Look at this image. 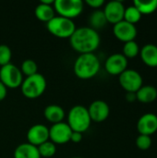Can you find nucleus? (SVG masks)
Returning a JSON list of instances; mask_svg holds the SVG:
<instances>
[{"mask_svg": "<svg viewBox=\"0 0 157 158\" xmlns=\"http://www.w3.org/2000/svg\"><path fill=\"white\" fill-rule=\"evenodd\" d=\"M101 38L97 31L90 27L76 28L69 38V44L73 50L80 55L93 53L100 45Z\"/></svg>", "mask_w": 157, "mask_h": 158, "instance_id": "nucleus-1", "label": "nucleus"}, {"mask_svg": "<svg viewBox=\"0 0 157 158\" xmlns=\"http://www.w3.org/2000/svg\"><path fill=\"white\" fill-rule=\"evenodd\" d=\"M100 68V60L94 53L80 55L73 66L75 75L81 80L93 79L98 74Z\"/></svg>", "mask_w": 157, "mask_h": 158, "instance_id": "nucleus-2", "label": "nucleus"}, {"mask_svg": "<svg viewBox=\"0 0 157 158\" xmlns=\"http://www.w3.org/2000/svg\"><path fill=\"white\" fill-rule=\"evenodd\" d=\"M92 120L90 118L88 109L81 105L74 106L68 114V125L72 131L83 133L91 126Z\"/></svg>", "mask_w": 157, "mask_h": 158, "instance_id": "nucleus-3", "label": "nucleus"}, {"mask_svg": "<svg viewBox=\"0 0 157 158\" xmlns=\"http://www.w3.org/2000/svg\"><path fill=\"white\" fill-rule=\"evenodd\" d=\"M20 90L23 96L28 99L39 98L46 90V80L40 73L26 77L20 85Z\"/></svg>", "mask_w": 157, "mask_h": 158, "instance_id": "nucleus-4", "label": "nucleus"}, {"mask_svg": "<svg viewBox=\"0 0 157 158\" xmlns=\"http://www.w3.org/2000/svg\"><path fill=\"white\" fill-rule=\"evenodd\" d=\"M46 28L52 35L57 38L69 39L76 30V25L72 19L56 16L46 23Z\"/></svg>", "mask_w": 157, "mask_h": 158, "instance_id": "nucleus-5", "label": "nucleus"}, {"mask_svg": "<svg viewBox=\"0 0 157 158\" xmlns=\"http://www.w3.org/2000/svg\"><path fill=\"white\" fill-rule=\"evenodd\" d=\"M84 8V4L81 0H56L54 9L58 16L73 19L79 17Z\"/></svg>", "mask_w": 157, "mask_h": 158, "instance_id": "nucleus-6", "label": "nucleus"}, {"mask_svg": "<svg viewBox=\"0 0 157 158\" xmlns=\"http://www.w3.org/2000/svg\"><path fill=\"white\" fill-rule=\"evenodd\" d=\"M0 81L8 89H16L20 87L23 75L17 66L9 63L0 68Z\"/></svg>", "mask_w": 157, "mask_h": 158, "instance_id": "nucleus-7", "label": "nucleus"}, {"mask_svg": "<svg viewBox=\"0 0 157 158\" xmlns=\"http://www.w3.org/2000/svg\"><path fill=\"white\" fill-rule=\"evenodd\" d=\"M120 86L127 93H137L143 86L142 75L134 69H126L118 76Z\"/></svg>", "mask_w": 157, "mask_h": 158, "instance_id": "nucleus-8", "label": "nucleus"}, {"mask_svg": "<svg viewBox=\"0 0 157 158\" xmlns=\"http://www.w3.org/2000/svg\"><path fill=\"white\" fill-rule=\"evenodd\" d=\"M72 130L66 122L53 124L49 129V141L55 144H65L70 142Z\"/></svg>", "mask_w": 157, "mask_h": 158, "instance_id": "nucleus-9", "label": "nucleus"}, {"mask_svg": "<svg viewBox=\"0 0 157 158\" xmlns=\"http://www.w3.org/2000/svg\"><path fill=\"white\" fill-rule=\"evenodd\" d=\"M125 6L121 1L114 0L105 4V8L103 10L107 23H111L113 25L122 21L124 19L125 13Z\"/></svg>", "mask_w": 157, "mask_h": 158, "instance_id": "nucleus-10", "label": "nucleus"}, {"mask_svg": "<svg viewBox=\"0 0 157 158\" xmlns=\"http://www.w3.org/2000/svg\"><path fill=\"white\" fill-rule=\"evenodd\" d=\"M106 72L112 76H119L122 72L128 69V59L119 53L109 56L105 63Z\"/></svg>", "mask_w": 157, "mask_h": 158, "instance_id": "nucleus-11", "label": "nucleus"}, {"mask_svg": "<svg viewBox=\"0 0 157 158\" xmlns=\"http://www.w3.org/2000/svg\"><path fill=\"white\" fill-rule=\"evenodd\" d=\"M113 33L118 40L125 44L130 41H135L138 31L135 25L122 20L114 25Z\"/></svg>", "mask_w": 157, "mask_h": 158, "instance_id": "nucleus-12", "label": "nucleus"}, {"mask_svg": "<svg viewBox=\"0 0 157 158\" xmlns=\"http://www.w3.org/2000/svg\"><path fill=\"white\" fill-rule=\"evenodd\" d=\"M27 143L38 147L40 144L49 141V129L43 124H35L27 131Z\"/></svg>", "mask_w": 157, "mask_h": 158, "instance_id": "nucleus-13", "label": "nucleus"}, {"mask_svg": "<svg viewBox=\"0 0 157 158\" xmlns=\"http://www.w3.org/2000/svg\"><path fill=\"white\" fill-rule=\"evenodd\" d=\"M87 109L91 120L97 123L106 120L110 114V107L108 104L103 100L93 101Z\"/></svg>", "mask_w": 157, "mask_h": 158, "instance_id": "nucleus-14", "label": "nucleus"}, {"mask_svg": "<svg viewBox=\"0 0 157 158\" xmlns=\"http://www.w3.org/2000/svg\"><path fill=\"white\" fill-rule=\"evenodd\" d=\"M137 130L140 134L151 136L157 131V116L153 113L143 115L137 122Z\"/></svg>", "mask_w": 157, "mask_h": 158, "instance_id": "nucleus-15", "label": "nucleus"}, {"mask_svg": "<svg viewBox=\"0 0 157 158\" xmlns=\"http://www.w3.org/2000/svg\"><path fill=\"white\" fill-rule=\"evenodd\" d=\"M140 56L143 62L151 68L157 67V45L153 44H145L140 50Z\"/></svg>", "mask_w": 157, "mask_h": 158, "instance_id": "nucleus-16", "label": "nucleus"}, {"mask_svg": "<svg viewBox=\"0 0 157 158\" xmlns=\"http://www.w3.org/2000/svg\"><path fill=\"white\" fill-rule=\"evenodd\" d=\"M43 116L47 121L52 124H56L59 122H63L66 113L65 110L58 105H49L43 110Z\"/></svg>", "mask_w": 157, "mask_h": 158, "instance_id": "nucleus-17", "label": "nucleus"}, {"mask_svg": "<svg viewBox=\"0 0 157 158\" xmlns=\"http://www.w3.org/2000/svg\"><path fill=\"white\" fill-rule=\"evenodd\" d=\"M14 158H41L36 146L24 143L18 145L14 151Z\"/></svg>", "mask_w": 157, "mask_h": 158, "instance_id": "nucleus-18", "label": "nucleus"}, {"mask_svg": "<svg viewBox=\"0 0 157 158\" xmlns=\"http://www.w3.org/2000/svg\"><path fill=\"white\" fill-rule=\"evenodd\" d=\"M34 15L40 21L47 23L54 17H56V11L54 9V6L45 5L40 2L34 9Z\"/></svg>", "mask_w": 157, "mask_h": 158, "instance_id": "nucleus-19", "label": "nucleus"}, {"mask_svg": "<svg viewBox=\"0 0 157 158\" xmlns=\"http://www.w3.org/2000/svg\"><path fill=\"white\" fill-rule=\"evenodd\" d=\"M136 98L139 102L143 104H150L157 98V89L152 85L142 86L136 93Z\"/></svg>", "mask_w": 157, "mask_h": 158, "instance_id": "nucleus-20", "label": "nucleus"}, {"mask_svg": "<svg viewBox=\"0 0 157 158\" xmlns=\"http://www.w3.org/2000/svg\"><path fill=\"white\" fill-rule=\"evenodd\" d=\"M89 24H90L89 27L95 31L103 29L107 24V20L105 19L103 10L100 9L94 10L89 17Z\"/></svg>", "mask_w": 157, "mask_h": 158, "instance_id": "nucleus-21", "label": "nucleus"}, {"mask_svg": "<svg viewBox=\"0 0 157 158\" xmlns=\"http://www.w3.org/2000/svg\"><path fill=\"white\" fill-rule=\"evenodd\" d=\"M133 6L140 11L142 15H150L155 12V10L157 9V0H152V1L135 0L133 2Z\"/></svg>", "mask_w": 157, "mask_h": 158, "instance_id": "nucleus-22", "label": "nucleus"}, {"mask_svg": "<svg viewBox=\"0 0 157 158\" xmlns=\"http://www.w3.org/2000/svg\"><path fill=\"white\" fill-rule=\"evenodd\" d=\"M142 14L140 13V11L134 6H130L128 7L125 8V13H124V19L125 21L135 25L136 23H138L141 19H142Z\"/></svg>", "mask_w": 157, "mask_h": 158, "instance_id": "nucleus-23", "label": "nucleus"}, {"mask_svg": "<svg viewBox=\"0 0 157 158\" xmlns=\"http://www.w3.org/2000/svg\"><path fill=\"white\" fill-rule=\"evenodd\" d=\"M37 149H38V152H39V155L41 157H53L56 153V146L51 141H47V142L40 144L37 147Z\"/></svg>", "mask_w": 157, "mask_h": 158, "instance_id": "nucleus-24", "label": "nucleus"}, {"mask_svg": "<svg viewBox=\"0 0 157 158\" xmlns=\"http://www.w3.org/2000/svg\"><path fill=\"white\" fill-rule=\"evenodd\" d=\"M20 71L22 75L26 77H30L38 73V65L32 59H25L20 66Z\"/></svg>", "mask_w": 157, "mask_h": 158, "instance_id": "nucleus-25", "label": "nucleus"}, {"mask_svg": "<svg viewBox=\"0 0 157 158\" xmlns=\"http://www.w3.org/2000/svg\"><path fill=\"white\" fill-rule=\"evenodd\" d=\"M123 53L122 55L128 59V58H134L138 55H140V47L139 44L135 41H130L128 43H125L123 45Z\"/></svg>", "mask_w": 157, "mask_h": 158, "instance_id": "nucleus-26", "label": "nucleus"}, {"mask_svg": "<svg viewBox=\"0 0 157 158\" xmlns=\"http://www.w3.org/2000/svg\"><path fill=\"white\" fill-rule=\"evenodd\" d=\"M12 58L11 49L6 44H0V67L10 63Z\"/></svg>", "mask_w": 157, "mask_h": 158, "instance_id": "nucleus-27", "label": "nucleus"}, {"mask_svg": "<svg viewBox=\"0 0 157 158\" xmlns=\"http://www.w3.org/2000/svg\"><path fill=\"white\" fill-rule=\"evenodd\" d=\"M136 145L140 150H143V151H146L150 149V147L152 146L151 136L140 134L136 139Z\"/></svg>", "mask_w": 157, "mask_h": 158, "instance_id": "nucleus-28", "label": "nucleus"}, {"mask_svg": "<svg viewBox=\"0 0 157 158\" xmlns=\"http://www.w3.org/2000/svg\"><path fill=\"white\" fill-rule=\"evenodd\" d=\"M88 6H90L92 8L99 9L100 7H102L105 5V1L104 0H86L85 2Z\"/></svg>", "mask_w": 157, "mask_h": 158, "instance_id": "nucleus-29", "label": "nucleus"}, {"mask_svg": "<svg viewBox=\"0 0 157 158\" xmlns=\"http://www.w3.org/2000/svg\"><path fill=\"white\" fill-rule=\"evenodd\" d=\"M82 133L81 132H77V131H73L70 137V142L74 143H79L82 141Z\"/></svg>", "mask_w": 157, "mask_h": 158, "instance_id": "nucleus-30", "label": "nucleus"}, {"mask_svg": "<svg viewBox=\"0 0 157 158\" xmlns=\"http://www.w3.org/2000/svg\"><path fill=\"white\" fill-rule=\"evenodd\" d=\"M7 94V88L0 81V101H3Z\"/></svg>", "mask_w": 157, "mask_h": 158, "instance_id": "nucleus-31", "label": "nucleus"}, {"mask_svg": "<svg viewBox=\"0 0 157 158\" xmlns=\"http://www.w3.org/2000/svg\"><path fill=\"white\" fill-rule=\"evenodd\" d=\"M126 99H127L128 102H130V103L134 102L135 100H137V98H136V94H135V93H127V94H126Z\"/></svg>", "mask_w": 157, "mask_h": 158, "instance_id": "nucleus-32", "label": "nucleus"}, {"mask_svg": "<svg viewBox=\"0 0 157 158\" xmlns=\"http://www.w3.org/2000/svg\"><path fill=\"white\" fill-rule=\"evenodd\" d=\"M72 158H82V157H79V156H76V157H72Z\"/></svg>", "mask_w": 157, "mask_h": 158, "instance_id": "nucleus-33", "label": "nucleus"}]
</instances>
